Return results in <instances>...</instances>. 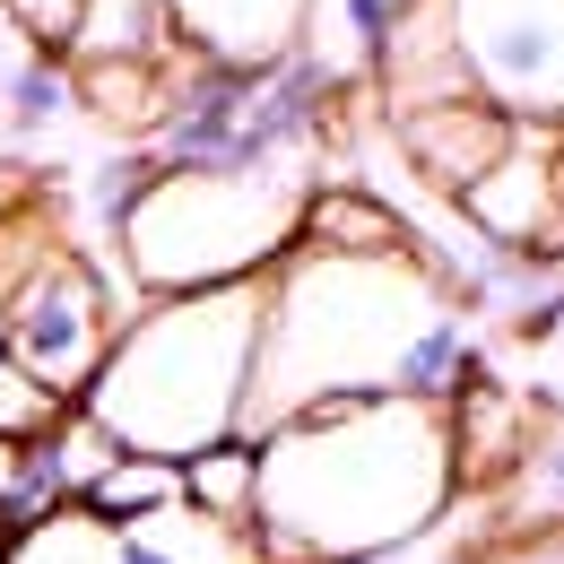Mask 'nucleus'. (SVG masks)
Segmentation results:
<instances>
[{"mask_svg": "<svg viewBox=\"0 0 564 564\" xmlns=\"http://www.w3.org/2000/svg\"><path fill=\"white\" fill-rule=\"evenodd\" d=\"M487 365L469 313L417 243L322 252L295 243L261 279V348L243 391V443L330 400H452Z\"/></svg>", "mask_w": 564, "mask_h": 564, "instance_id": "obj_1", "label": "nucleus"}, {"mask_svg": "<svg viewBox=\"0 0 564 564\" xmlns=\"http://www.w3.org/2000/svg\"><path fill=\"white\" fill-rule=\"evenodd\" d=\"M460 495L443 400H330L252 443V547L270 564H382Z\"/></svg>", "mask_w": 564, "mask_h": 564, "instance_id": "obj_2", "label": "nucleus"}, {"mask_svg": "<svg viewBox=\"0 0 564 564\" xmlns=\"http://www.w3.org/2000/svg\"><path fill=\"white\" fill-rule=\"evenodd\" d=\"M252 348H261V279L131 304L105 365L78 391V417L113 452L183 469V460H200L217 443H243Z\"/></svg>", "mask_w": 564, "mask_h": 564, "instance_id": "obj_3", "label": "nucleus"}, {"mask_svg": "<svg viewBox=\"0 0 564 564\" xmlns=\"http://www.w3.org/2000/svg\"><path fill=\"white\" fill-rule=\"evenodd\" d=\"M304 200H313V165H200V174L156 165V183L113 226L122 279L140 304L252 286L295 252Z\"/></svg>", "mask_w": 564, "mask_h": 564, "instance_id": "obj_4", "label": "nucleus"}, {"mask_svg": "<svg viewBox=\"0 0 564 564\" xmlns=\"http://www.w3.org/2000/svg\"><path fill=\"white\" fill-rule=\"evenodd\" d=\"M113 330H122V313H113V295H105V270L78 252L70 235H53V243L26 261V279L9 286V304H0L9 356H18L62 409H78V391H87V373L105 365Z\"/></svg>", "mask_w": 564, "mask_h": 564, "instance_id": "obj_5", "label": "nucleus"}, {"mask_svg": "<svg viewBox=\"0 0 564 564\" xmlns=\"http://www.w3.org/2000/svg\"><path fill=\"white\" fill-rule=\"evenodd\" d=\"M443 26L478 105L564 131V0H443Z\"/></svg>", "mask_w": 564, "mask_h": 564, "instance_id": "obj_6", "label": "nucleus"}, {"mask_svg": "<svg viewBox=\"0 0 564 564\" xmlns=\"http://www.w3.org/2000/svg\"><path fill=\"white\" fill-rule=\"evenodd\" d=\"M0 564H270L252 530H226L192 503H165L148 521H96L87 503L44 512L35 530L0 539Z\"/></svg>", "mask_w": 564, "mask_h": 564, "instance_id": "obj_7", "label": "nucleus"}, {"mask_svg": "<svg viewBox=\"0 0 564 564\" xmlns=\"http://www.w3.org/2000/svg\"><path fill=\"white\" fill-rule=\"evenodd\" d=\"M556 148L564 131H539V122H512V140L495 156L487 174L452 200L460 226L495 243V252H564V192H556Z\"/></svg>", "mask_w": 564, "mask_h": 564, "instance_id": "obj_8", "label": "nucleus"}, {"mask_svg": "<svg viewBox=\"0 0 564 564\" xmlns=\"http://www.w3.org/2000/svg\"><path fill=\"white\" fill-rule=\"evenodd\" d=\"M174 53L217 62V70H270L304 35V0H156Z\"/></svg>", "mask_w": 564, "mask_h": 564, "instance_id": "obj_9", "label": "nucleus"}, {"mask_svg": "<svg viewBox=\"0 0 564 564\" xmlns=\"http://www.w3.org/2000/svg\"><path fill=\"white\" fill-rule=\"evenodd\" d=\"M512 140V122L478 105V96H460V105H425V113H400V156H409V174L434 183L443 200H460L478 174H487L495 156Z\"/></svg>", "mask_w": 564, "mask_h": 564, "instance_id": "obj_10", "label": "nucleus"}, {"mask_svg": "<svg viewBox=\"0 0 564 564\" xmlns=\"http://www.w3.org/2000/svg\"><path fill=\"white\" fill-rule=\"evenodd\" d=\"M409 9H417V0H304L295 53H313L339 87H365L373 62H382V44H391V26H400Z\"/></svg>", "mask_w": 564, "mask_h": 564, "instance_id": "obj_11", "label": "nucleus"}, {"mask_svg": "<svg viewBox=\"0 0 564 564\" xmlns=\"http://www.w3.org/2000/svg\"><path fill=\"white\" fill-rule=\"evenodd\" d=\"M62 62H70V70H165V62H174L165 9H156V0H87Z\"/></svg>", "mask_w": 564, "mask_h": 564, "instance_id": "obj_12", "label": "nucleus"}, {"mask_svg": "<svg viewBox=\"0 0 564 564\" xmlns=\"http://www.w3.org/2000/svg\"><path fill=\"white\" fill-rule=\"evenodd\" d=\"M78 113V78L62 53H18L9 70H0V122L18 131V140H35V131H53V122H70Z\"/></svg>", "mask_w": 564, "mask_h": 564, "instance_id": "obj_13", "label": "nucleus"}, {"mask_svg": "<svg viewBox=\"0 0 564 564\" xmlns=\"http://www.w3.org/2000/svg\"><path fill=\"white\" fill-rule=\"evenodd\" d=\"M78 503H87L96 521H148V512L183 503V469H174V460H140V452H113V469L78 495Z\"/></svg>", "mask_w": 564, "mask_h": 564, "instance_id": "obj_14", "label": "nucleus"}, {"mask_svg": "<svg viewBox=\"0 0 564 564\" xmlns=\"http://www.w3.org/2000/svg\"><path fill=\"white\" fill-rule=\"evenodd\" d=\"M183 503L226 530H252V443H217L200 460H183Z\"/></svg>", "mask_w": 564, "mask_h": 564, "instance_id": "obj_15", "label": "nucleus"}, {"mask_svg": "<svg viewBox=\"0 0 564 564\" xmlns=\"http://www.w3.org/2000/svg\"><path fill=\"white\" fill-rule=\"evenodd\" d=\"M512 348H521V391H530L547 417H564V295L547 313L512 322Z\"/></svg>", "mask_w": 564, "mask_h": 564, "instance_id": "obj_16", "label": "nucleus"}, {"mask_svg": "<svg viewBox=\"0 0 564 564\" xmlns=\"http://www.w3.org/2000/svg\"><path fill=\"white\" fill-rule=\"evenodd\" d=\"M148 183H156V156H148V148H122V156H105V165L87 174V200H96V226L113 235V226L131 217V200H140Z\"/></svg>", "mask_w": 564, "mask_h": 564, "instance_id": "obj_17", "label": "nucleus"}, {"mask_svg": "<svg viewBox=\"0 0 564 564\" xmlns=\"http://www.w3.org/2000/svg\"><path fill=\"white\" fill-rule=\"evenodd\" d=\"M512 478H521V495H530L547 521L564 512V417H539V434H530V452H521Z\"/></svg>", "mask_w": 564, "mask_h": 564, "instance_id": "obj_18", "label": "nucleus"}, {"mask_svg": "<svg viewBox=\"0 0 564 564\" xmlns=\"http://www.w3.org/2000/svg\"><path fill=\"white\" fill-rule=\"evenodd\" d=\"M0 9H9V26H18L35 53H70L78 9H87V0H0Z\"/></svg>", "mask_w": 564, "mask_h": 564, "instance_id": "obj_19", "label": "nucleus"}, {"mask_svg": "<svg viewBox=\"0 0 564 564\" xmlns=\"http://www.w3.org/2000/svg\"><path fill=\"white\" fill-rule=\"evenodd\" d=\"M487 564H564V521H539V530H512L503 547H487Z\"/></svg>", "mask_w": 564, "mask_h": 564, "instance_id": "obj_20", "label": "nucleus"}, {"mask_svg": "<svg viewBox=\"0 0 564 564\" xmlns=\"http://www.w3.org/2000/svg\"><path fill=\"white\" fill-rule=\"evenodd\" d=\"M35 200H44V183H35L18 156H0V226H9L18 209H35Z\"/></svg>", "mask_w": 564, "mask_h": 564, "instance_id": "obj_21", "label": "nucleus"}, {"mask_svg": "<svg viewBox=\"0 0 564 564\" xmlns=\"http://www.w3.org/2000/svg\"><path fill=\"white\" fill-rule=\"evenodd\" d=\"M9 478H18V443H0V495H9Z\"/></svg>", "mask_w": 564, "mask_h": 564, "instance_id": "obj_22", "label": "nucleus"}, {"mask_svg": "<svg viewBox=\"0 0 564 564\" xmlns=\"http://www.w3.org/2000/svg\"><path fill=\"white\" fill-rule=\"evenodd\" d=\"M556 192H564V148H556Z\"/></svg>", "mask_w": 564, "mask_h": 564, "instance_id": "obj_23", "label": "nucleus"}]
</instances>
